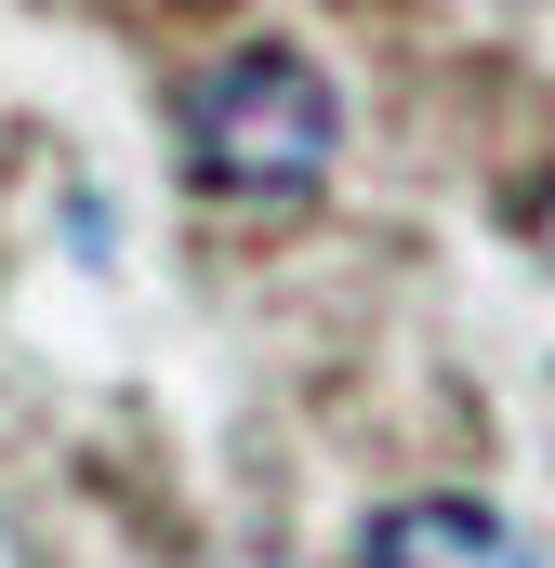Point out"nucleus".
Returning a JSON list of instances; mask_svg holds the SVG:
<instances>
[{
  "label": "nucleus",
  "instance_id": "2",
  "mask_svg": "<svg viewBox=\"0 0 555 568\" xmlns=\"http://www.w3.org/2000/svg\"><path fill=\"white\" fill-rule=\"evenodd\" d=\"M357 568H543V542L490 503H397V516H371Z\"/></svg>",
  "mask_w": 555,
  "mask_h": 568
},
{
  "label": "nucleus",
  "instance_id": "1",
  "mask_svg": "<svg viewBox=\"0 0 555 568\" xmlns=\"http://www.w3.org/2000/svg\"><path fill=\"white\" fill-rule=\"evenodd\" d=\"M344 159V106L331 80L291 53V40H239L225 67L185 80V172L199 199H239V212H304Z\"/></svg>",
  "mask_w": 555,
  "mask_h": 568
},
{
  "label": "nucleus",
  "instance_id": "3",
  "mask_svg": "<svg viewBox=\"0 0 555 568\" xmlns=\"http://www.w3.org/2000/svg\"><path fill=\"white\" fill-rule=\"evenodd\" d=\"M529 239H543V265H555V185H543V199H529Z\"/></svg>",
  "mask_w": 555,
  "mask_h": 568
}]
</instances>
